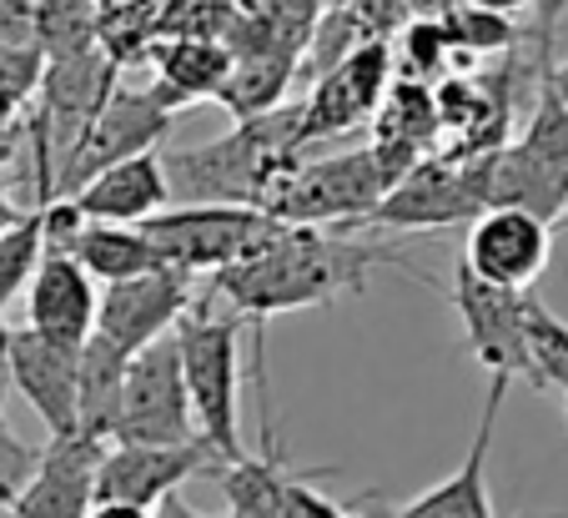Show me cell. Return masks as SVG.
Masks as SVG:
<instances>
[{"label":"cell","mask_w":568,"mask_h":518,"mask_svg":"<svg viewBox=\"0 0 568 518\" xmlns=\"http://www.w3.org/2000/svg\"><path fill=\"white\" fill-rule=\"evenodd\" d=\"M196 418L182 378L176 337H156L141 353H131L126 383H121V413L111 443H192Z\"/></svg>","instance_id":"obj_8"},{"label":"cell","mask_w":568,"mask_h":518,"mask_svg":"<svg viewBox=\"0 0 568 518\" xmlns=\"http://www.w3.org/2000/svg\"><path fill=\"white\" fill-rule=\"evenodd\" d=\"M443 31H448V45L458 61H473V55H504L524 41V31L514 26V16L483 11V6H453L448 16H438Z\"/></svg>","instance_id":"obj_28"},{"label":"cell","mask_w":568,"mask_h":518,"mask_svg":"<svg viewBox=\"0 0 568 518\" xmlns=\"http://www.w3.org/2000/svg\"><path fill=\"white\" fill-rule=\"evenodd\" d=\"M564 6H568V0H564Z\"/></svg>","instance_id":"obj_46"},{"label":"cell","mask_w":568,"mask_h":518,"mask_svg":"<svg viewBox=\"0 0 568 518\" xmlns=\"http://www.w3.org/2000/svg\"><path fill=\"white\" fill-rule=\"evenodd\" d=\"M558 11H564V0H544V16H554L558 21Z\"/></svg>","instance_id":"obj_43"},{"label":"cell","mask_w":568,"mask_h":518,"mask_svg":"<svg viewBox=\"0 0 568 518\" xmlns=\"http://www.w3.org/2000/svg\"><path fill=\"white\" fill-rule=\"evenodd\" d=\"M97 45V0H36V51L75 55Z\"/></svg>","instance_id":"obj_27"},{"label":"cell","mask_w":568,"mask_h":518,"mask_svg":"<svg viewBox=\"0 0 568 518\" xmlns=\"http://www.w3.org/2000/svg\"><path fill=\"white\" fill-rule=\"evenodd\" d=\"M151 518H206V514H196V508L182 498V488H176V494H166L156 508H151Z\"/></svg>","instance_id":"obj_37"},{"label":"cell","mask_w":568,"mask_h":518,"mask_svg":"<svg viewBox=\"0 0 568 518\" xmlns=\"http://www.w3.org/2000/svg\"><path fill=\"white\" fill-rule=\"evenodd\" d=\"M554 252V227L538 216L518 212V206H488L483 216L468 222V242H463V267L473 277L494 282L508 292H528L548 267Z\"/></svg>","instance_id":"obj_14"},{"label":"cell","mask_w":568,"mask_h":518,"mask_svg":"<svg viewBox=\"0 0 568 518\" xmlns=\"http://www.w3.org/2000/svg\"><path fill=\"white\" fill-rule=\"evenodd\" d=\"M222 468L206 438L192 443H106L97 468V504H136L156 508L186 478H206Z\"/></svg>","instance_id":"obj_10"},{"label":"cell","mask_w":568,"mask_h":518,"mask_svg":"<svg viewBox=\"0 0 568 518\" xmlns=\"http://www.w3.org/2000/svg\"><path fill=\"white\" fill-rule=\"evenodd\" d=\"M524 343L534 363V388H568V323L538 297L534 287L524 292Z\"/></svg>","instance_id":"obj_26"},{"label":"cell","mask_w":568,"mask_h":518,"mask_svg":"<svg viewBox=\"0 0 568 518\" xmlns=\"http://www.w3.org/2000/svg\"><path fill=\"white\" fill-rule=\"evenodd\" d=\"M242 11H247V0H161L156 41L161 35H196V41L226 45V35L242 21Z\"/></svg>","instance_id":"obj_29"},{"label":"cell","mask_w":568,"mask_h":518,"mask_svg":"<svg viewBox=\"0 0 568 518\" xmlns=\"http://www.w3.org/2000/svg\"><path fill=\"white\" fill-rule=\"evenodd\" d=\"M443 292L453 297V313H458L463 337H468L483 373H498L508 383L524 378L534 388V363H528V343H524V292L473 277L463 262L453 267Z\"/></svg>","instance_id":"obj_11"},{"label":"cell","mask_w":568,"mask_h":518,"mask_svg":"<svg viewBox=\"0 0 568 518\" xmlns=\"http://www.w3.org/2000/svg\"><path fill=\"white\" fill-rule=\"evenodd\" d=\"M508 388L514 383L488 373V398H483L478 428H473L468 458L458 464V474H448L443 484H433L428 494H418L413 504H403V518H498L494 514V494H488V448H494L498 433V413L508 403ZM558 518V514H544Z\"/></svg>","instance_id":"obj_18"},{"label":"cell","mask_w":568,"mask_h":518,"mask_svg":"<svg viewBox=\"0 0 568 518\" xmlns=\"http://www.w3.org/2000/svg\"><path fill=\"white\" fill-rule=\"evenodd\" d=\"M377 257H387V247L357 242L353 232L277 222V232L257 252H247L236 267L206 277V292L216 303H232L236 317L267 323V317L297 313V307H327L337 297H363L367 272H373Z\"/></svg>","instance_id":"obj_1"},{"label":"cell","mask_w":568,"mask_h":518,"mask_svg":"<svg viewBox=\"0 0 568 518\" xmlns=\"http://www.w3.org/2000/svg\"><path fill=\"white\" fill-rule=\"evenodd\" d=\"M41 252H45L41 212H26L21 222H11V227L0 232V323H6V307L26 292V282H31Z\"/></svg>","instance_id":"obj_30"},{"label":"cell","mask_w":568,"mask_h":518,"mask_svg":"<svg viewBox=\"0 0 568 518\" xmlns=\"http://www.w3.org/2000/svg\"><path fill=\"white\" fill-rule=\"evenodd\" d=\"M0 518H6V514H0Z\"/></svg>","instance_id":"obj_45"},{"label":"cell","mask_w":568,"mask_h":518,"mask_svg":"<svg viewBox=\"0 0 568 518\" xmlns=\"http://www.w3.org/2000/svg\"><path fill=\"white\" fill-rule=\"evenodd\" d=\"M106 443L87 438V433H65L51 438L45 454H36V468L16 498L0 514L6 518H87L97 504V468Z\"/></svg>","instance_id":"obj_16"},{"label":"cell","mask_w":568,"mask_h":518,"mask_svg":"<svg viewBox=\"0 0 568 518\" xmlns=\"http://www.w3.org/2000/svg\"><path fill=\"white\" fill-rule=\"evenodd\" d=\"M71 206L87 222H111V227H141L146 216L166 212L172 192H166V172H161V152H141L126 162L97 172L87 186L71 192Z\"/></svg>","instance_id":"obj_19"},{"label":"cell","mask_w":568,"mask_h":518,"mask_svg":"<svg viewBox=\"0 0 568 518\" xmlns=\"http://www.w3.org/2000/svg\"><path fill=\"white\" fill-rule=\"evenodd\" d=\"M172 126H176V111L156 97L151 87L131 91L116 81L101 111L91 116L87 136L71 146V156L61 162L55 172V196H71L75 186H87L97 172L106 166L126 162V156H141V152H156L161 141H172Z\"/></svg>","instance_id":"obj_6"},{"label":"cell","mask_w":568,"mask_h":518,"mask_svg":"<svg viewBox=\"0 0 568 518\" xmlns=\"http://www.w3.org/2000/svg\"><path fill=\"white\" fill-rule=\"evenodd\" d=\"M26 327L41 333L45 343L81 347L97 333V277H91L71 252H41L31 282H26Z\"/></svg>","instance_id":"obj_17"},{"label":"cell","mask_w":568,"mask_h":518,"mask_svg":"<svg viewBox=\"0 0 568 518\" xmlns=\"http://www.w3.org/2000/svg\"><path fill=\"white\" fill-rule=\"evenodd\" d=\"M87 518H151V508H136V504H91Z\"/></svg>","instance_id":"obj_38"},{"label":"cell","mask_w":568,"mask_h":518,"mask_svg":"<svg viewBox=\"0 0 568 518\" xmlns=\"http://www.w3.org/2000/svg\"><path fill=\"white\" fill-rule=\"evenodd\" d=\"M483 216V202L473 196L468 176H463L458 156H418L408 166V176L373 206L363 227L373 232H443V227H463Z\"/></svg>","instance_id":"obj_13"},{"label":"cell","mask_w":568,"mask_h":518,"mask_svg":"<svg viewBox=\"0 0 568 518\" xmlns=\"http://www.w3.org/2000/svg\"><path fill=\"white\" fill-rule=\"evenodd\" d=\"M413 162H418V152L393 146V141H367V146H353V152L297 162L267 186L257 212H267L272 222H287V227L353 232L408 176Z\"/></svg>","instance_id":"obj_3"},{"label":"cell","mask_w":568,"mask_h":518,"mask_svg":"<svg viewBox=\"0 0 568 518\" xmlns=\"http://www.w3.org/2000/svg\"><path fill=\"white\" fill-rule=\"evenodd\" d=\"M65 252H71L97 282H126V277H141V272L166 267L161 252L146 242V232L141 227H111V222H87V227L71 237Z\"/></svg>","instance_id":"obj_22"},{"label":"cell","mask_w":568,"mask_h":518,"mask_svg":"<svg viewBox=\"0 0 568 518\" xmlns=\"http://www.w3.org/2000/svg\"><path fill=\"white\" fill-rule=\"evenodd\" d=\"M21 216H26V212L11 202V192H6V182H0V232L11 227V222H21Z\"/></svg>","instance_id":"obj_41"},{"label":"cell","mask_w":568,"mask_h":518,"mask_svg":"<svg viewBox=\"0 0 568 518\" xmlns=\"http://www.w3.org/2000/svg\"><path fill=\"white\" fill-rule=\"evenodd\" d=\"M453 6H463V0H408V11L423 16V21H438V16H448Z\"/></svg>","instance_id":"obj_39"},{"label":"cell","mask_w":568,"mask_h":518,"mask_svg":"<svg viewBox=\"0 0 568 518\" xmlns=\"http://www.w3.org/2000/svg\"><path fill=\"white\" fill-rule=\"evenodd\" d=\"M75 367H81V347L45 343L31 327L0 323V373L36 408L51 438L75 433Z\"/></svg>","instance_id":"obj_15"},{"label":"cell","mask_w":568,"mask_h":518,"mask_svg":"<svg viewBox=\"0 0 568 518\" xmlns=\"http://www.w3.org/2000/svg\"><path fill=\"white\" fill-rule=\"evenodd\" d=\"M317 478H292L287 494H282V518H347L343 504H333V498H322Z\"/></svg>","instance_id":"obj_34"},{"label":"cell","mask_w":568,"mask_h":518,"mask_svg":"<svg viewBox=\"0 0 568 518\" xmlns=\"http://www.w3.org/2000/svg\"><path fill=\"white\" fill-rule=\"evenodd\" d=\"M548 81H554L558 101H564V106H568V61H554V65H548Z\"/></svg>","instance_id":"obj_42"},{"label":"cell","mask_w":568,"mask_h":518,"mask_svg":"<svg viewBox=\"0 0 568 518\" xmlns=\"http://www.w3.org/2000/svg\"><path fill=\"white\" fill-rule=\"evenodd\" d=\"M0 51H36V0H0Z\"/></svg>","instance_id":"obj_33"},{"label":"cell","mask_w":568,"mask_h":518,"mask_svg":"<svg viewBox=\"0 0 568 518\" xmlns=\"http://www.w3.org/2000/svg\"><path fill=\"white\" fill-rule=\"evenodd\" d=\"M468 6H483V11H498V16H518L528 6H544V0H468Z\"/></svg>","instance_id":"obj_40"},{"label":"cell","mask_w":568,"mask_h":518,"mask_svg":"<svg viewBox=\"0 0 568 518\" xmlns=\"http://www.w3.org/2000/svg\"><path fill=\"white\" fill-rule=\"evenodd\" d=\"M156 21L161 0H97V45L116 71L136 65L156 45Z\"/></svg>","instance_id":"obj_25"},{"label":"cell","mask_w":568,"mask_h":518,"mask_svg":"<svg viewBox=\"0 0 568 518\" xmlns=\"http://www.w3.org/2000/svg\"><path fill=\"white\" fill-rule=\"evenodd\" d=\"M347 518H403V508H397L387 494L367 488L363 498H353V504H347Z\"/></svg>","instance_id":"obj_36"},{"label":"cell","mask_w":568,"mask_h":518,"mask_svg":"<svg viewBox=\"0 0 568 518\" xmlns=\"http://www.w3.org/2000/svg\"><path fill=\"white\" fill-rule=\"evenodd\" d=\"M387 87H393V41L367 35L337 65L322 71L307 101H297V146L307 152V141L347 136V131L367 126L383 106Z\"/></svg>","instance_id":"obj_9"},{"label":"cell","mask_w":568,"mask_h":518,"mask_svg":"<svg viewBox=\"0 0 568 518\" xmlns=\"http://www.w3.org/2000/svg\"><path fill=\"white\" fill-rule=\"evenodd\" d=\"M564 408H568V388H564Z\"/></svg>","instance_id":"obj_44"},{"label":"cell","mask_w":568,"mask_h":518,"mask_svg":"<svg viewBox=\"0 0 568 518\" xmlns=\"http://www.w3.org/2000/svg\"><path fill=\"white\" fill-rule=\"evenodd\" d=\"M196 303V277L182 267H156L126 282H106L97 297V337L116 343L121 353H141L166 337L182 313Z\"/></svg>","instance_id":"obj_12"},{"label":"cell","mask_w":568,"mask_h":518,"mask_svg":"<svg viewBox=\"0 0 568 518\" xmlns=\"http://www.w3.org/2000/svg\"><path fill=\"white\" fill-rule=\"evenodd\" d=\"M131 353L116 343L91 333L81 343V367H75V433H87L97 443H111L121 413V383H126Z\"/></svg>","instance_id":"obj_21"},{"label":"cell","mask_w":568,"mask_h":518,"mask_svg":"<svg viewBox=\"0 0 568 518\" xmlns=\"http://www.w3.org/2000/svg\"><path fill=\"white\" fill-rule=\"evenodd\" d=\"M242 323L236 313H216L212 297L196 292V303L172 327L176 353H182V378L192 398L196 438L216 448L222 464L242 458Z\"/></svg>","instance_id":"obj_4"},{"label":"cell","mask_w":568,"mask_h":518,"mask_svg":"<svg viewBox=\"0 0 568 518\" xmlns=\"http://www.w3.org/2000/svg\"><path fill=\"white\" fill-rule=\"evenodd\" d=\"M0 403H6V373H0ZM31 468H36V448H26L16 438L11 423H6V408H0V508L16 498V488L31 478Z\"/></svg>","instance_id":"obj_32"},{"label":"cell","mask_w":568,"mask_h":518,"mask_svg":"<svg viewBox=\"0 0 568 518\" xmlns=\"http://www.w3.org/2000/svg\"><path fill=\"white\" fill-rule=\"evenodd\" d=\"M367 126H373V141H393V146H408V152L428 156V146L443 136L433 87H423V81H393Z\"/></svg>","instance_id":"obj_24"},{"label":"cell","mask_w":568,"mask_h":518,"mask_svg":"<svg viewBox=\"0 0 568 518\" xmlns=\"http://www.w3.org/2000/svg\"><path fill=\"white\" fill-rule=\"evenodd\" d=\"M26 111H31V97L26 91L0 87V166L16 156V141L26 136Z\"/></svg>","instance_id":"obj_35"},{"label":"cell","mask_w":568,"mask_h":518,"mask_svg":"<svg viewBox=\"0 0 568 518\" xmlns=\"http://www.w3.org/2000/svg\"><path fill=\"white\" fill-rule=\"evenodd\" d=\"M146 61L156 65V91L172 111H186L206 97H222L226 77H232V51L222 41H196V35H161L146 51Z\"/></svg>","instance_id":"obj_20"},{"label":"cell","mask_w":568,"mask_h":518,"mask_svg":"<svg viewBox=\"0 0 568 518\" xmlns=\"http://www.w3.org/2000/svg\"><path fill=\"white\" fill-rule=\"evenodd\" d=\"M141 232L166 267L216 277V272L236 267L247 252H257L277 232V222L257 206H166V212L146 216Z\"/></svg>","instance_id":"obj_5"},{"label":"cell","mask_w":568,"mask_h":518,"mask_svg":"<svg viewBox=\"0 0 568 518\" xmlns=\"http://www.w3.org/2000/svg\"><path fill=\"white\" fill-rule=\"evenodd\" d=\"M292 51H252V55H232V77L222 87V106L232 111L236 121L262 116V111L287 106V87H292Z\"/></svg>","instance_id":"obj_23"},{"label":"cell","mask_w":568,"mask_h":518,"mask_svg":"<svg viewBox=\"0 0 568 518\" xmlns=\"http://www.w3.org/2000/svg\"><path fill=\"white\" fill-rule=\"evenodd\" d=\"M302 162L297 101L236 121L226 136L161 152L172 206H262L267 186Z\"/></svg>","instance_id":"obj_2"},{"label":"cell","mask_w":568,"mask_h":518,"mask_svg":"<svg viewBox=\"0 0 568 518\" xmlns=\"http://www.w3.org/2000/svg\"><path fill=\"white\" fill-rule=\"evenodd\" d=\"M403 81H423V87H438L443 77H448V65L458 61L448 45V31H443V21H408V31H403Z\"/></svg>","instance_id":"obj_31"},{"label":"cell","mask_w":568,"mask_h":518,"mask_svg":"<svg viewBox=\"0 0 568 518\" xmlns=\"http://www.w3.org/2000/svg\"><path fill=\"white\" fill-rule=\"evenodd\" d=\"M267 323H252V383H257V413H262V454H242L216 468V484L226 494L222 518H282V494L292 478H333L337 464L292 468L287 448L272 423V388H267Z\"/></svg>","instance_id":"obj_7"}]
</instances>
